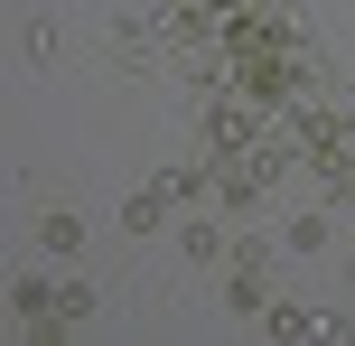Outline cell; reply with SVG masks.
Listing matches in <instances>:
<instances>
[{
    "mask_svg": "<svg viewBox=\"0 0 355 346\" xmlns=\"http://www.w3.org/2000/svg\"><path fill=\"white\" fill-rule=\"evenodd\" d=\"M159 225H168V197H159V187H131V197H122V234L141 243V234H159Z\"/></svg>",
    "mask_w": 355,
    "mask_h": 346,
    "instance_id": "277c9868",
    "label": "cell"
},
{
    "mask_svg": "<svg viewBox=\"0 0 355 346\" xmlns=\"http://www.w3.org/2000/svg\"><path fill=\"white\" fill-rule=\"evenodd\" d=\"M28 234H37V253H56V262H66L75 243H85V216H75V206H37V225H28Z\"/></svg>",
    "mask_w": 355,
    "mask_h": 346,
    "instance_id": "7a4b0ae2",
    "label": "cell"
},
{
    "mask_svg": "<svg viewBox=\"0 0 355 346\" xmlns=\"http://www.w3.org/2000/svg\"><path fill=\"white\" fill-rule=\"evenodd\" d=\"M28 66H66V28H56V19L28 28Z\"/></svg>",
    "mask_w": 355,
    "mask_h": 346,
    "instance_id": "8992f818",
    "label": "cell"
},
{
    "mask_svg": "<svg viewBox=\"0 0 355 346\" xmlns=\"http://www.w3.org/2000/svg\"><path fill=\"white\" fill-rule=\"evenodd\" d=\"M337 243V206H300L290 216V253H327Z\"/></svg>",
    "mask_w": 355,
    "mask_h": 346,
    "instance_id": "3957f363",
    "label": "cell"
},
{
    "mask_svg": "<svg viewBox=\"0 0 355 346\" xmlns=\"http://www.w3.org/2000/svg\"><path fill=\"white\" fill-rule=\"evenodd\" d=\"M262 328H271V337H355V318L300 309V300H262Z\"/></svg>",
    "mask_w": 355,
    "mask_h": 346,
    "instance_id": "6da1fadb",
    "label": "cell"
},
{
    "mask_svg": "<svg viewBox=\"0 0 355 346\" xmlns=\"http://www.w3.org/2000/svg\"><path fill=\"white\" fill-rule=\"evenodd\" d=\"M94 309H103V291H94V281H56V328H85Z\"/></svg>",
    "mask_w": 355,
    "mask_h": 346,
    "instance_id": "5b68a950",
    "label": "cell"
}]
</instances>
